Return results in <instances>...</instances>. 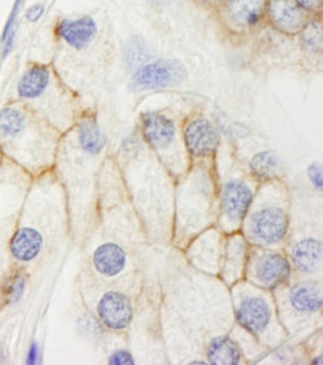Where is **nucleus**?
<instances>
[{"instance_id": "10", "label": "nucleus", "mask_w": 323, "mask_h": 365, "mask_svg": "<svg viewBox=\"0 0 323 365\" xmlns=\"http://www.w3.org/2000/svg\"><path fill=\"white\" fill-rule=\"evenodd\" d=\"M267 0H222L215 14L231 36H246L265 21Z\"/></svg>"}, {"instance_id": "31", "label": "nucleus", "mask_w": 323, "mask_h": 365, "mask_svg": "<svg viewBox=\"0 0 323 365\" xmlns=\"http://www.w3.org/2000/svg\"><path fill=\"white\" fill-rule=\"evenodd\" d=\"M6 362V354L4 351V347L0 346V364H5Z\"/></svg>"}, {"instance_id": "4", "label": "nucleus", "mask_w": 323, "mask_h": 365, "mask_svg": "<svg viewBox=\"0 0 323 365\" xmlns=\"http://www.w3.org/2000/svg\"><path fill=\"white\" fill-rule=\"evenodd\" d=\"M231 288L235 321L246 333L268 346L286 336L280 325L276 302L270 291L255 287L243 279L235 282Z\"/></svg>"}, {"instance_id": "19", "label": "nucleus", "mask_w": 323, "mask_h": 365, "mask_svg": "<svg viewBox=\"0 0 323 365\" xmlns=\"http://www.w3.org/2000/svg\"><path fill=\"white\" fill-rule=\"evenodd\" d=\"M127 252L124 247L113 242L101 243L93 252L94 270L106 279H113L120 276L127 267Z\"/></svg>"}, {"instance_id": "17", "label": "nucleus", "mask_w": 323, "mask_h": 365, "mask_svg": "<svg viewBox=\"0 0 323 365\" xmlns=\"http://www.w3.org/2000/svg\"><path fill=\"white\" fill-rule=\"evenodd\" d=\"M249 251V243L242 233H231L225 239L222 259L219 265V274L222 276L224 282L231 287L235 282L243 279L245 265Z\"/></svg>"}, {"instance_id": "3", "label": "nucleus", "mask_w": 323, "mask_h": 365, "mask_svg": "<svg viewBox=\"0 0 323 365\" xmlns=\"http://www.w3.org/2000/svg\"><path fill=\"white\" fill-rule=\"evenodd\" d=\"M289 225V195L282 180L260 182L240 227L249 246L280 249L286 243Z\"/></svg>"}, {"instance_id": "11", "label": "nucleus", "mask_w": 323, "mask_h": 365, "mask_svg": "<svg viewBox=\"0 0 323 365\" xmlns=\"http://www.w3.org/2000/svg\"><path fill=\"white\" fill-rule=\"evenodd\" d=\"M182 139L190 160L209 164L217 155L220 135L216 125L202 115H193L182 125Z\"/></svg>"}, {"instance_id": "12", "label": "nucleus", "mask_w": 323, "mask_h": 365, "mask_svg": "<svg viewBox=\"0 0 323 365\" xmlns=\"http://www.w3.org/2000/svg\"><path fill=\"white\" fill-rule=\"evenodd\" d=\"M188 71L179 60H154L142 64L131 76L130 88L133 91L164 90L180 86Z\"/></svg>"}, {"instance_id": "20", "label": "nucleus", "mask_w": 323, "mask_h": 365, "mask_svg": "<svg viewBox=\"0 0 323 365\" xmlns=\"http://www.w3.org/2000/svg\"><path fill=\"white\" fill-rule=\"evenodd\" d=\"M43 249V237L36 228L21 227L14 233L9 242V251L15 261L27 264L35 261Z\"/></svg>"}, {"instance_id": "9", "label": "nucleus", "mask_w": 323, "mask_h": 365, "mask_svg": "<svg viewBox=\"0 0 323 365\" xmlns=\"http://www.w3.org/2000/svg\"><path fill=\"white\" fill-rule=\"evenodd\" d=\"M282 298L277 314L279 319L286 324L294 321L302 324L314 318L323 307V292L322 285L316 280H298L295 284L289 282L282 287Z\"/></svg>"}, {"instance_id": "16", "label": "nucleus", "mask_w": 323, "mask_h": 365, "mask_svg": "<svg viewBox=\"0 0 323 365\" xmlns=\"http://www.w3.org/2000/svg\"><path fill=\"white\" fill-rule=\"evenodd\" d=\"M222 252L224 243L220 240V231L209 230L191 242L188 246V259L195 267L216 274L219 273Z\"/></svg>"}, {"instance_id": "8", "label": "nucleus", "mask_w": 323, "mask_h": 365, "mask_svg": "<svg viewBox=\"0 0 323 365\" xmlns=\"http://www.w3.org/2000/svg\"><path fill=\"white\" fill-rule=\"evenodd\" d=\"M292 264L279 249L249 246L243 277L249 284L275 292L292 280Z\"/></svg>"}, {"instance_id": "18", "label": "nucleus", "mask_w": 323, "mask_h": 365, "mask_svg": "<svg viewBox=\"0 0 323 365\" xmlns=\"http://www.w3.org/2000/svg\"><path fill=\"white\" fill-rule=\"evenodd\" d=\"M287 258L292 264V269L301 274H316L322 267V242L314 236L301 237L292 245Z\"/></svg>"}, {"instance_id": "26", "label": "nucleus", "mask_w": 323, "mask_h": 365, "mask_svg": "<svg viewBox=\"0 0 323 365\" xmlns=\"http://www.w3.org/2000/svg\"><path fill=\"white\" fill-rule=\"evenodd\" d=\"M108 362L112 364V365H133L134 364V358H133V355L128 351L118 349V351L111 354Z\"/></svg>"}, {"instance_id": "6", "label": "nucleus", "mask_w": 323, "mask_h": 365, "mask_svg": "<svg viewBox=\"0 0 323 365\" xmlns=\"http://www.w3.org/2000/svg\"><path fill=\"white\" fill-rule=\"evenodd\" d=\"M140 135L164 168L175 178H180L190 168V157L182 139V127L175 118L161 110L140 113Z\"/></svg>"}, {"instance_id": "24", "label": "nucleus", "mask_w": 323, "mask_h": 365, "mask_svg": "<svg viewBox=\"0 0 323 365\" xmlns=\"http://www.w3.org/2000/svg\"><path fill=\"white\" fill-rule=\"evenodd\" d=\"M26 287H27V277L24 272L15 270L5 282V289H4L5 303L9 306L20 303L24 297Z\"/></svg>"}, {"instance_id": "28", "label": "nucleus", "mask_w": 323, "mask_h": 365, "mask_svg": "<svg viewBox=\"0 0 323 365\" xmlns=\"http://www.w3.org/2000/svg\"><path fill=\"white\" fill-rule=\"evenodd\" d=\"M42 354H41V346L38 341H31L29 346V351L26 355V364L29 365H36L41 362Z\"/></svg>"}, {"instance_id": "22", "label": "nucleus", "mask_w": 323, "mask_h": 365, "mask_svg": "<svg viewBox=\"0 0 323 365\" xmlns=\"http://www.w3.org/2000/svg\"><path fill=\"white\" fill-rule=\"evenodd\" d=\"M283 172V163L275 151L264 149L249 160V173L258 182L282 179Z\"/></svg>"}, {"instance_id": "21", "label": "nucleus", "mask_w": 323, "mask_h": 365, "mask_svg": "<svg viewBox=\"0 0 323 365\" xmlns=\"http://www.w3.org/2000/svg\"><path fill=\"white\" fill-rule=\"evenodd\" d=\"M206 355L207 364L215 365H239L245 361L240 346L230 336L213 337L206 347Z\"/></svg>"}, {"instance_id": "25", "label": "nucleus", "mask_w": 323, "mask_h": 365, "mask_svg": "<svg viewBox=\"0 0 323 365\" xmlns=\"http://www.w3.org/2000/svg\"><path fill=\"white\" fill-rule=\"evenodd\" d=\"M307 175L309 179L312 182V185L314 190H317L319 192H322L323 190V172H322V165L319 163H313L309 165L307 169Z\"/></svg>"}, {"instance_id": "7", "label": "nucleus", "mask_w": 323, "mask_h": 365, "mask_svg": "<svg viewBox=\"0 0 323 365\" xmlns=\"http://www.w3.org/2000/svg\"><path fill=\"white\" fill-rule=\"evenodd\" d=\"M258 185V180L232 168L220 175L217 222L222 233L231 235L240 230Z\"/></svg>"}, {"instance_id": "30", "label": "nucleus", "mask_w": 323, "mask_h": 365, "mask_svg": "<svg viewBox=\"0 0 323 365\" xmlns=\"http://www.w3.org/2000/svg\"><path fill=\"white\" fill-rule=\"evenodd\" d=\"M194 2L200 6H202V8L210 9L212 12H215L217 9V6L220 5V2H222V0H194Z\"/></svg>"}, {"instance_id": "29", "label": "nucleus", "mask_w": 323, "mask_h": 365, "mask_svg": "<svg viewBox=\"0 0 323 365\" xmlns=\"http://www.w3.org/2000/svg\"><path fill=\"white\" fill-rule=\"evenodd\" d=\"M43 12H45V6H43L42 4L31 5V6L26 11V20L30 21V23H38V21L42 19Z\"/></svg>"}, {"instance_id": "1", "label": "nucleus", "mask_w": 323, "mask_h": 365, "mask_svg": "<svg viewBox=\"0 0 323 365\" xmlns=\"http://www.w3.org/2000/svg\"><path fill=\"white\" fill-rule=\"evenodd\" d=\"M61 138L19 101L0 109V153L29 173L41 175L54 168Z\"/></svg>"}, {"instance_id": "15", "label": "nucleus", "mask_w": 323, "mask_h": 365, "mask_svg": "<svg viewBox=\"0 0 323 365\" xmlns=\"http://www.w3.org/2000/svg\"><path fill=\"white\" fill-rule=\"evenodd\" d=\"M97 319L105 328L123 331L133 321V304L130 298L118 291H108L100 297L96 306Z\"/></svg>"}, {"instance_id": "2", "label": "nucleus", "mask_w": 323, "mask_h": 365, "mask_svg": "<svg viewBox=\"0 0 323 365\" xmlns=\"http://www.w3.org/2000/svg\"><path fill=\"white\" fill-rule=\"evenodd\" d=\"M16 98L61 135L72 130L85 108L79 94L48 63H30L16 82Z\"/></svg>"}, {"instance_id": "14", "label": "nucleus", "mask_w": 323, "mask_h": 365, "mask_svg": "<svg viewBox=\"0 0 323 365\" xmlns=\"http://www.w3.org/2000/svg\"><path fill=\"white\" fill-rule=\"evenodd\" d=\"M310 16L295 0H267L265 21L282 35L298 36Z\"/></svg>"}, {"instance_id": "27", "label": "nucleus", "mask_w": 323, "mask_h": 365, "mask_svg": "<svg viewBox=\"0 0 323 365\" xmlns=\"http://www.w3.org/2000/svg\"><path fill=\"white\" fill-rule=\"evenodd\" d=\"M295 2L309 15H322L323 0H295Z\"/></svg>"}, {"instance_id": "5", "label": "nucleus", "mask_w": 323, "mask_h": 365, "mask_svg": "<svg viewBox=\"0 0 323 365\" xmlns=\"http://www.w3.org/2000/svg\"><path fill=\"white\" fill-rule=\"evenodd\" d=\"M216 185L207 164L197 168L183 179L178 194V236L180 242L190 239L210 225L215 206Z\"/></svg>"}, {"instance_id": "23", "label": "nucleus", "mask_w": 323, "mask_h": 365, "mask_svg": "<svg viewBox=\"0 0 323 365\" xmlns=\"http://www.w3.org/2000/svg\"><path fill=\"white\" fill-rule=\"evenodd\" d=\"M302 48L307 53L320 54L323 43V29H322V15H312L309 21L305 23L299 31Z\"/></svg>"}, {"instance_id": "13", "label": "nucleus", "mask_w": 323, "mask_h": 365, "mask_svg": "<svg viewBox=\"0 0 323 365\" xmlns=\"http://www.w3.org/2000/svg\"><path fill=\"white\" fill-rule=\"evenodd\" d=\"M98 23L93 15L61 16L54 26V35L66 48L83 53L93 46L98 36Z\"/></svg>"}]
</instances>
